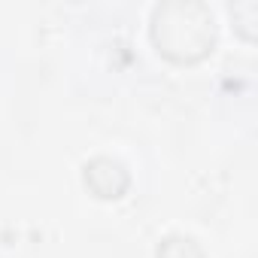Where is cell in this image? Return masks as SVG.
Listing matches in <instances>:
<instances>
[{
  "mask_svg": "<svg viewBox=\"0 0 258 258\" xmlns=\"http://www.w3.org/2000/svg\"><path fill=\"white\" fill-rule=\"evenodd\" d=\"M152 40L158 52H164L167 58L195 61L210 52L216 40V25L207 7L201 4H167L155 10Z\"/></svg>",
  "mask_w": 258,
  "mask_h": 258,
  "instance_id": "cell-1",
  "label": "cell"
},
{
  "mask_svg": "<svg viewBox=\"0 0 258 258\" xmlns=\"http://www.w3.org/2000/svg\"><path fill=\"white\" fill-rule=\"evenodd\" d=\"M158 258H204L201 249L195 246L191 237H167L161 246H158Z\"/></svg>",
  "mask_w": 258,
  "mask_h": 258,
  "instance_id": "cell-2",
  "label": "cell"
}]
</instances>
